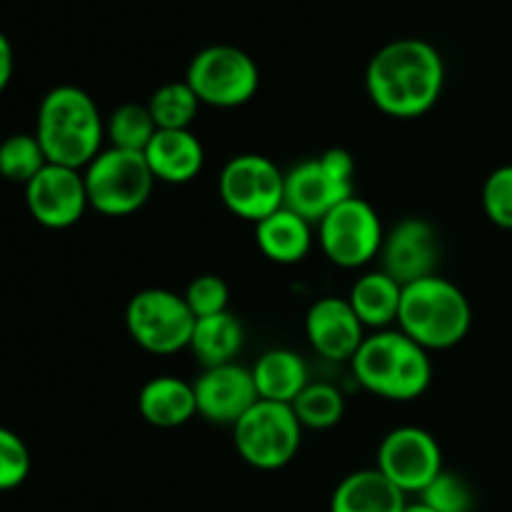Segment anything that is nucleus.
Masks as SVG:
<instances>
[{
  "mask_svg": "<svg viewBox=\"0 0 512 512\" xmlns=\"http://www.w3.org/2000/svg\"><path fill=\"white\" fill-rule=\"evenodd\" d=\"M355 195V160L348 150L330 148L285 173V208L318 225L333 208Z\"/></svg>",
  "mask_w": 512,
  "mask_h": 512,
  "instance_id": "423d86ee",
  "label": "nucleus"
},
{
  "mask_svg": "<svg viewBox=\"0 0 512 512\" xmlns=\"http://www.w3.org/2000/svg\"><path fill=\"white\" fill-rule=\"evenodd\" d=\"M375 468L405 495H420L445 470L443 450L433 433L415 425H403L380 440Z\"/></svg>",
  "mask_w": 512,
  "mask_h": 512,
  "instance_id": "f8f14e48",
  "label": "nucleus"
},
{
  "mask_svg": "<svg viewBox=\"0 0 512 512\" xmlns=\"http://www.w3.org/2000/svg\"><path fill=\"white\" fill-rule=\"evenodd\" d=\"M200 105L203 103L185 80L160 85L148 100V110L158 130H190V125L198 118Z\"/></svg>",
  "mask_w": 512,
  "mask_h": 512,
  "instance_id": "b1692460",
  "label": "nucleus"
},
{
  "mask_svg": "<svg viewBox=\"0 0 512 512\" xmlns=\"http://www.w3.org/2000/svg\"><path fill=\"white\" fill-rule=\"evenodd\" d=\"M235 450L255 470H280L298 455L303 425L290 405L258 400L233 425Z\"/></svg>",
  "mask_w": 512,
  "mask_h": 512,
  "instance_id": "0eeeda50",
  "label": "nucleus"
},
{
  "mask_svg": "<svg viewBox=\"0 0 512 512\" xmlns=\"http://www.w3.org/2000/svg\"><path fill=\"white\" fill-rule=\"evenodd\" d=\"M385 230L380 215L368 200H343L318 223V243L325 258L345 270L373 263L383 248Z\"/></svg>",
  "mask_w": 512,
  "mask_h": 512,
  "instance_id": "9b49d317",
  "label": "nucleus"
},
{
  "mask_svg": "<svg viewBox=\"0 0 512 512\" xmlns=\"http://www.w3.org/2000/svg\"><path fill=\"white\" fill-rule=\"evenodd\" d=\"M185 83L210 108H240L260 88L258 63L235 45H208L190 60Z\"/></svg>",
  "mask_w": 512,
  "mask_h": 512,
  "instance_id": "6e6552de",
  "label": "nucleus"
},
{
  "mask_svg": "<svg viewBox=\"0 0 512 512\" xmlns=\"http://www.w3.org/2000/svg\"><path fill=\"white\" fill-rule=\"evenodd\" d=\"M255 243L270 263L295 265L308 258L313 248V223L283 205L255 223Z\"/></svg>",
  "mask_w": 512,
  "mask_h": 512,
  "instance_id": "6ab92c4d",
  "label": "nucleus"
},
{
  "mask_svg": "<svg viewBox=\"0 0 512 512\" xmlns=\"http://www.w3.org/2000/svg\"><path fill=\"white\" fill-rule=\"evenodd\" d=\"M138 413L153 428H180L198 415L193 383L175 378V375H158L148 380L138 393Z\"/></svg>",
  "mask_w": 512,
  "mask_h": 512,
  "instance_id": "a211bd4d",
  "label": "nucleus"
},
{
  "mask_svg": "<svg viewBox=\"0 0 512 512\" xmlns=\"http://www.w3.org/2000/svg\"><path fill=\"white\" fill-rule=\"evenodd\" d=\"M48 165L43 145L35 133H13L0 143V178L28 185Z\"/></svg>",
  "mask_w": 512,
  "mask_h": 512,
  "instance_id": "bb28decb",
  "label": "nucleus"
},
{
  "mask_svg": "<svg viewBox=\"0 0 512 512\" xmlns=\"http://www.w3.org/2000/svg\"><path fill=\"white\" fill-rule=\"evenodd\" d=\"M440 235L433 223L423 218H405L385 233L380 260L390 278L400 285H410L415 280L438 275L440 265Z\"/></svg>",
  "mask_w": 512,
  "mask_h": 512,
  "instance_id": "4468645a",
  "label": "nucleus"
},
{
  "mask_svg": "<svg viewBox=\"0 0 512 512\" xmlns=\"http://www.w3.org/2000/svg\"><path fill=\"white\" fill-rule=\"evenodd\" d=\"M473 325V308L463 290L443 275L403 285L398 330L430 350H448L463 343Z\"/></svg>",
  "mask_w": 512,
  "mask_h": 512,
  "instance_id": "20e7f679",
  "label": "nucleus"
},
{
  "mask_svg": "<svg viewBox=\"0 0 512 512\" xmlns=\"http://www.w3.org/2000/svg\"><path fill=\"white\" fill-rule=\"evenodd\" d=\"M290 408L298 415L300 425L308 430H330L343 420L345 415V395L333 383H313L305 385L303 393L293 400Z\"/></svg>",
  "mask_w": 512,
  "mask_h": 512,
  "instance_id": "393cba45",
  "label": "nucleus"
},
{
  "mask_svg": "<svg viewBox=\"0 0 512 512\" xmlns=\"http://www.w3.org/2000/svg\"><path fill=\"white\" fill-rule=\"evenodd\" d=\"M25 205L30 218L43 228H73L90 208L83 170L48 163L25 185Z\"/></svg>",
  "mask_w": 512,
  "mask_h": 512,
  "instance_id": "ddd939ff",
  "label": "nucleus"
},
{
  "mask_svg": "<svg viewBox=\"0 0 512 512\" xmlns=\"http://www.w3.org/2000/svg\"><path fill=\"white\" fill-rule=\"evenodd\" d=\"M305 335L308 343L320 358L335 360H353L358 348L363 345L365 325L350 308L348 298H320L310 305L305 315Z\"/></svg>",
  "mask_w": 512,
  "mask_h": 512,
  "instance_id": "dca6fc26",
  "label": "nucleus"
},
{
  "mask_svg": "<svg viewBox=\"0 0 512 512\" xmlns=\"http://www.w3.org/2000/svg\"><path fill=\"white\" fill-rule=\"evenodd\" d=\"M155 133L158 125L150 115L148 103H123L105 120V138L110 140V148L143 153Z\"/></svg>",
  "mask_w": 512,
  "mask_h": 512,
  "instance_id": "a878e982",
  "label": "nucleus"
},
{
  "mask_svg": "<svg viewBox=\"0 0 512 512\" xmlns=\"http://www.w3.org/2000/svg\"><path fill=\"white\" fill-rule=\"evenodd\" d=\"M193 388L198 415L213 425H230L233 428L260 400L253 383V373L238 363L203 368Z\"/></svg>",
  "mask_w": 512,
  "mask_h": 512,
  "instance_id": "2eb2a0df",
  "label": "nucleus"
},
{
  "mask_svg": "<svg viewBox=\"0 0 512 512\" xmlns=\"http://www.w3.org/2000/svg\"><path fill=\"white\" fill-rule=\"evenodd\" d=\"M403 512H435V510L430 508V505H425L423 500H418V503H408V505H405Z\"/></svg>",
  "mask_w": 512,
  "mask_h": 512,
  "instance_id": "473e14b6",
  "label": "nucleus"
},
{
  "mask_svg": "<svg viewBox=\"0 0 512 512\" xmlns=\"http://www.w3.org/2000/svg\"><path fill=\"white\" fill-rule=\"evenodd\" d=\"M30 468H33V458L25 440L0 425V493L20 488L28 480Z\"/></svg>",
  "mask_w": 512,
  "mask_h": 512,
  "instance_id": "c85d7f7f",
  "label": "nucleus"
},
{
  "mask_svg": "<svg viewBox=\"0 0 512 512\" xmlns=\"http://www.w3.org/2000/svg\"><path fill=\"white\" fill-rule=\"evenodd\" d=\"M443 88V55L423 38H398L383 45L365 70L370 103L390 118H423L438 105Z\"/></svg>",
  "mask_w": 512,
  "mask_h": 512,
  "instance_id": "f257e3e1",
  "label": "nucleus"
},
{
  "mask_svg": "<svg viewBox=\"0 0 512 512\" xmlns=\"http://www.w3.org/2000/svg\"><path fill=\"white\" fill-rule=\"evenodd\" d=\"M195 315L183 295L165 288L140 290L125 308V328L135 345L153 355H173L190 348Z\"/></svg>",
  "mask_w": 512,
  "mask_h": 512,
  "instance_id": "1a4fd4ad",
  "label": "nucleus"
},
{
  "mask_svg": "<svg viewBox=\"0 0 512 512\" xmlns=\"http://www.w3.org/2000/svg\"><path fill=\"white\" fill-rule=\"evenodd\" d=\"M183 298L188 308L193 310L195 318H208V315H218L228 310L230 288L220 275L205 273L190 280Z\"/></svg>",
  "mask_w": 512,
  "mask_h": 512,
  "instance_id": "c756f323",
  "label": "nucleus"
},
{
  "mask_svg": "<svg viewBox=\"0 0 512 512\" xmlns=\"http://www.w3.org/2000/svg\"><path fill=\"white\" fill-rule=\"evenodd\" d=\"M420 500L435 512H473L475 495L473 488L458 473L443 470L428 488L420 493Z\"/></svg>",
  "mask_w": 512,
  "mask_h": 512,
  "instance_id": "cd10ccee",
  "label": "nucleus"
},
{
  "mask_svg": "<svg viewBox=\"0 0 512 512\" xmlns=\"http://www.w3.org/2000/svg\"><path fill=\"white\" fill-rule=\"evenodd\" d=\"M353 375L368 393L393 403L418 400L433 380L428 350L398 328L368 335L350 360Z\"/></svg>",
  "mask_w": 512,
  "mask_h": 512,
  "instance_id": "7ed1b4c3",
  "label": "nucleus"
},
{
  "mask_svg": "<svg viewBox=\"0 0 512 512\" xmlns=\"http://www.w3.org/2000/svg\"><path fill=\"white\" fill-rule=\"evenodd\" d=\"M250 373H253L258 398L270 400V403L293 405V400L310 383L305 360L288 348H275L263 353L258 363L250 368Z\"/></svg>",
  "mask_w": 512,
  "mask_h": 512,
  "instance_id": "412c9836",
  "label": "nucleus"
},
{
  "mask_svg": "<svg viewBox=\"0 0 512 512\" xmlns=\"http://www.w3.org/2000/svg\"><path fill=\"white\" fill-rule=\"evenodd\" d=\"M218 193L235 218L260 223L285 205V173L265 155H235L220 170Z\"/></svg>",
  "mask_w": 512,
  "mask_h": 512,
  "instance_id": "9d476101",
  "label": "nucleus"
},
{
  "mask_svg": "<svg viewBox=\"0 0 512 512\" xmlns=\"http://www.w3.org/2000/svg\"><path fill=\"white\" fill-rule=\"evenodd\" d=\"M15 70V53L13 45H10L8 35L0 33V93L10 85Z\"/></svg>",
  "mask_w": 512,
  "mask_h": 512,
  "instance_id": "2f4dec72",
  "label": "nucleus"
},
{
  "mask_svg": "<svg viewBox=\"0 0 512 512\" xmlns=\"http://www.w3.org/2000/svg\"><path fill=\"white\" fill-rule=\"evenodd\" d=\"M243 343V323L230 310H225V313L195 320L188 350H193L195 360H200L203 368H218V365L235 363V358L243 350Z\"/></svg>",
  "mask_w": 512,
  "mask_h": 512,
  "instance_id": "5701e85b",
  "label": "nucleus"
},
{
  "mask_svg": "<svg viewBox=\"0 0 512 512\" xmlns=\"http://www.w3.org/2000/svg\"><path fill=\"white\" fill-rule=\"evenodd\" d=\"M35 138L48 163L85 170L103 150L105 120L93 95L78 85H55L38 105Z\"/></svg>",
  "mask_w": 512,
  "mask_h": 512,
  "instance_id": "f03ea898",
  "label": "nucleus"
},
{
  "mask_svg": "<svg viewBox=\"0 0 512 512\" xmlns=\"http://www.w3.org/2000/svg\"><path fill=\"white\" fill-rule=\"evenodd\" d=\"M400 300H403V285L390 278L385 270L360 275L348 295L350 308L355 310L360 323L375 333L398 323Z\"/></svg>",
  "mask_w": 512,
  "mask_h": 512,
  "instance_id": "4be33fe9",
  "label": "nucleus"
},
{
  "mask_svg": "<svg viewBox=\"0 0 512 512\" xmlns=\"http://www.w3.org/2000/svg\"><path fill=\"white\" fill-rule=\"evenodd\" d=\"M83 178L90 208L108 218L138 213L158 183L143 153L120 148L100 150L98 158L83 170Z\"/></svg>",
  "mask_w": 512,
  "mask_h": 512,
  "instance_id": "39448f33",
  "label": "nucleus"
},
{
  "mask_svg": "<svg viewBox=\"0 0 512 512\" xmlns=\"http://www.w3.org/2000/svg\"><path fill=\"white\" fill-rule=\"evenodd\" d=\"M408 500L378 468L345 475L330 500V512H403Z\"/></svg>",
  "mask_w": 512,
  "mask_h": 512,
  "instance_id": "aec40b11",
  "label": "nucleus"
},
{
  "mask_svg": "<svg viewBox=\"0 0 512 512\" xmlns=\"http://www.w3.org/2000/svg\"><path fill=\"white\" fill-rule=\"evenodd\" d=\"M158 183H193L205 165V150L193 130H158L143 150Z\"/></svg>",
  "mask_w": 512,
  "mask_h": 512,
  "instance_id": "f3484780",
  "label": "nucleus"
},
{
  "mask_svg": "<svg viewBox=\"0 0 512 512\" xmlns=\"http://www.w3.org/2000/svg\"><path fill=\"white\" fill-rule=\"evenodd\" d=\"M483 210L490 223L512 230V165H500L485 178Z\"/></svg>",
  "mask_w": 512,
  "mask_h": 512,
  "instance_id": "7c9ffc66",
  "label": "nucleus"
}]
</instances>
